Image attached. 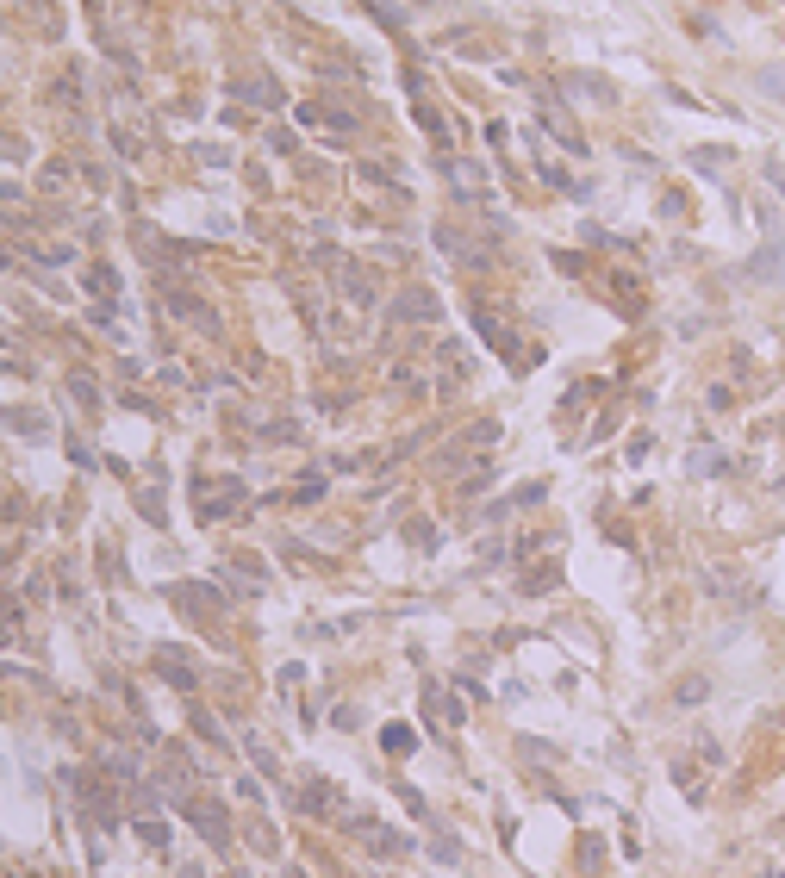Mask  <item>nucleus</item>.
Here are the masks:
<instances>
[{"instance_id":"obj_2","label":"nucleus","mask_w":785,"mask_h":878,"mask_svg":"<svg viewBox=\"0 0 785 878\" xmlns=\"http://www.w3.org/2000/svg\"><path fill=\"white\" fill-rule=\"evenodd\" d=\"M704 692H711V685L692 673V679H679V692H673V698H679V704H704Z\"/></svg>"},{"instance_id":"obj_4","label":"nucleus","mask_w":785,"mask_h":878,"mask_svg":"<svg viewBox=\"0 0 785 878\" xmlns=\"http://www.w3.org/2000/svg\"><path fill=\"white\" fill-rule=\"evenodd\" d=\"M767 181H773V187H785V162H767Z\"/></svg>"},{"instance_id":"obj_1","label":"nucleus","mask_w":785,"mask_h":878,"mask_svg":"<svg viewBox=\"0 0 785 878\" xmlns=\"http://www.w3.org/2000/svg\"><path fill=\"white\" fill-rule=\"evenodd\" d=\"M381 742H387V753H411V748H418V736H411L405 723H392V729L381 736Z\"/></svg>"},{"instance_id":"obj_3","label":"nucleus","mask_w":785,"mask_h":878,"mask_svg":"<svg viewBox=\"0 0 785 878\" xmlns=\"http://www.w3.org/2000/svg\"><path fill=\"white\" fill-rule=\"evenodd\" d=\"M755 274H773V280H785V255H780V250L755 255Z\"/></svg>"}]
</instances>
